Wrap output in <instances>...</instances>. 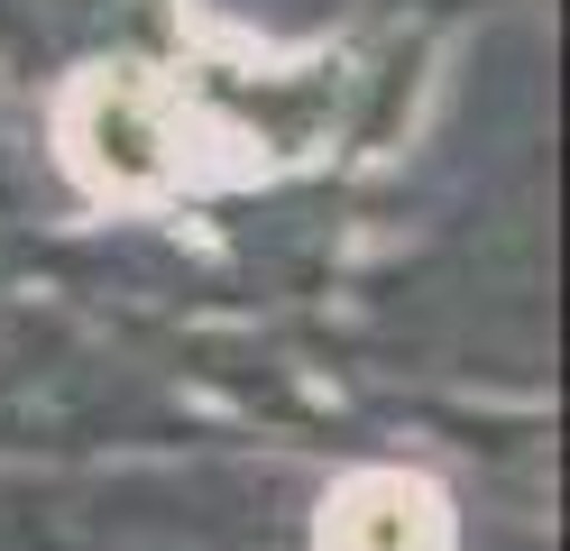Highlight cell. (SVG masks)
I'll return each instance as SVG.
<instances>
[{
  "instance_id": "cell-1",
  "label": "cell",
  "mask_w": 570,
  "mask_h": 551,
  "mask_svg": "<svg viewBox=\"0 0 570 551\" xmlns=\"http://www.w3.org/2000/svg\"><path fill=\"white\" fill-rule=\"evenodd\" d=\"M323 551H451V514L414 478H350L323 514Z\"/></svg>"
}]
</instances>
